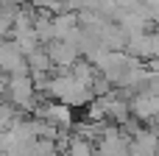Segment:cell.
<instances>
[{
  "label": "cell",
  "mask_w": 159,
  "mask_h": 156,
  "mask_svg": "<svg viewBox=\"0 0 159 156\" xmlns=\"http://www.w3.org/2000/svg\"><path fill=\"white\" fill-rule=\"evenodd\" d=\"M67 156H92V148H89V142H87V140L75 137V140H73V145H70V154H67Z\"/></svg>",
  "instance_id": "cell-1"
}]
</instances>
